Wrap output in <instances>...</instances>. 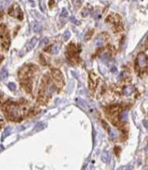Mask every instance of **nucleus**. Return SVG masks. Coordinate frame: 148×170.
Returning a JSON list of instances; mask_svg holds the SVG:
<instances>
[{"label": "nucleus", "mask_w": 148, "mask_h": 170, "mask_svg": "<svg viewBox=\"0 0 148 170\" xmlns=\"http://www.w3.org/2000/svg\"><path fill=\"white\" fill-rule=\"evenodd\" d=\"M37 43H38V38H33L32 39L30 40V42L29 43L28 47H27V52H29V51H32L35 47H36Z\"/></svg>", "instance_id": "nucleus-3"}, {"label": "nucleus", "mask_w": 148, "mask_h": 170, "mask_svg": "<svg viewBox=\"0 0 148 170\" xmlns=\"http://www.w3.org/2000/svg\"><path fill=\"white\" fill-rule=\"evenodd\" d=\"M7 86H8V88H9L11 91H15L16 88H17V86H16V84H15L14 82H9V83L7 84Z\"/></svg>", "instance_id": "nucleus-20"}, {"label": "nucleus", "mask_w": 148, "mask_h": 170, "mask_svg": "<svg viewBox=\"0 0 148 170\" xmlns=\"http://www.w3.org/2000/svg\"><path fill=\"white\" fill-rule=\"evenodd\" d=\"M128 119V112L127 111H124L122 113H121V120L122 122H125Z\"/></svg>", "instance_id": "nucleus-15"}, {"label": "nucleus", "mask_w": 148, "mask_h": 170, "mask_svg": "<svg viewBox=\"0 0 148 170\" xmlns=\"http://www.w3.org/2000/svg\"><path fill=\"white\" fill-rule=\"evenodd\" d=\"M76 102H77V103H78V105H79L80 107L82 109V110L87 111L89 109L88 105H87V103H86V102H85V101L81 100V99H77Z\"/></svg>", "instance_id": "nucleus-4"}, {"label": "nucleus", "mask_w": 148, "mask_h": 170, "mask_svg": "<svg viewBox=\"0 0 148 170\" xmlns=\"http://www.w3.org/2000/svg\"><path fill=\"white\" fill-rule=\"evenodd\" d=\"M8 113L11 117H19L22 114V110L19 106L17 105H10L8 107Z\"/></svg>", "instance_id": "nucleus-1"}, {"label": "nucleus", "mask_w": 148, "mask_h": 170, "mask_svg": "<svg viewBox=\"0 0 148 170\" xmlns=\"http://www.w3.org/2000/svg\"><path fill=\"white\" fill-rule=\"evenodd\" d=\"M137 65L140 68H145L147 66V58L145 54L140 53L137 56Z\"/></svg>", "instance_id": "nucleus-2"}, {"label": "nucleus", "mask_w": 148, "mask_h": 170, "mask_svg": "<svg viewBox=\"0 0 148 170\" xmlns=\"http://www.w3.org/2000/svg\"><path fill=\"white\" fill-rule=\"evenodd\" d=\"M8 76V72H7V69L6 68H3L1 70H0V81H4L6 80Z\"/></svg>", "instance_id": "nucleus-6"}, {"label": "nucleus", "mask_w": 148, "mask_h": 170, "mask_svg": "<svg viewBox=\"0 0 148 170\" xmlns=\"http://www.w3.org/2000/svg\"><path fill=\"white\" fill-rule=\"evenodd\" d=\"M94 44H95L96 47H102V46L104 44V40H103V38H102V37L99 36L98 38L95 39V41H94Z\"/></svg>", "instance_id": "nucleus-12"}, {"label": "nucleus", "mask_w": 148, "mask_h": 170, "mask_svg": "<svg viewBox=\"0 0 148 170\" xmlns=\"http://www.w3.org/2000/svg\"><path fill=\"white\" fill-rule=\"evenodd\" d=\"M3 149H4V147H3V145H0V151H2Z\"/></svg>", "instance_id": "nucleus-24"}, {"label": "nucleus", "mask_w": 148, "mask_h": 170, "mask_svg": "<svg viewBox=\"0 0 148 170\" xmlns=\"http://www.w3.org/2000/svg\"><path fill=\"white\" fill-rule=\"evenodd\" d=\"M70 36H71V34H70V32L69 31H65V33L63 34V40L64 41H67L68 39H69V38H70Z\"/></svg>", "instance_id": "nucleus-17"}, {"label": "nucleus", "mask_w": 148, "mask_h": 170, "mask_svg": "<svg viewBox=\"0 0 148 170\" xmlns=\"http://www.w3.org/2000/svg\"><path fill=\"white\" fill-rule=\"evenodd\" d=\"M109 134H110V137L111 138H115V137H116V135H117V134H116V132H115L114 130L113 129H112V128H111L110 129V132H109Z\"/></svg>", "instance_id": "nucleus-18"}, {"label": "nucleus", "mask_w": 148, "mask_h": 170, "mask_svg": "<svg viewBox=\"0 0 148 170\" xmlns=\"http://www.w3.org/2000/svg\"><path fill=\"white\" fill-rule=\"evenodd\" d=\"M102 160L103 161V163H109L110 156H109V153L107 151L103 152V154H102Z\"/></svg>", "instance_id": "nucleus-8"}, {"label": "nucleus", "mask_w": 148, "mask_h": 170, "mask_svg": "<svg viewBox=\"0 0 148 170\" xmlns=\"http://www.w3.org/2000/svg\"><path fill=\"white\" fill-rule=\"evenodd\" d=\"M112 71H116V68H112Z\"/></svg>", "instance_id": "nucleus-23"}, {"label": "nucleus", "mask_w": 148, "mask_h": 170, "mask_svg": "<svg viewBox=\"0 0 148 170\" xmlns=\"http://www.w3.org/2000/svg\"><path fill=\"white\" fill-rule=\"evenodd\" d=\"M134 87H133V86H128V87H126V88L124 89V95L129 96V95H131L133 92H134Z\"/></svg>", "instance_id": "nucleus-10"}, {"label": "nucleus", "mask_w": 148, "mask_h": 170, "mask_svg": "<svg viewBox=\"0 0 148 170\" xmlns=\"http://www.w3.org/2000/svg\"><path fill=\"white\" fill-rule=\"evenodd\" d=\"M10 134H11V127H10V126H7L5 128V130H4V132H3L2 140H4V139H5L6 137L8 136V135H9Z\"/></svg>", "instance_id": "nucleus-11"}, {"label": "nucleus", "mask_w": 148, "mask_h": 170, "mask_svg": "<svg viewBox=\"0 0 148 170\" xmlns=\"http://www.w3.org/2000/svg\"><path fill=\"white\" fill-rule=\"evenodd\" d=\"M144 126H145V128H147V121H144Z\"/></svg>", "instance_id": "nucleus-22"}, {"label": "nucleus", "mask_w": 148, "mask_h": 170, "mask_svg": "<svg viewBox=\"0 0 148 170\" xmlns=\"http://www.w3.org/2000/svg\"><path fill=\"white\" fill-rule=\"evenodd\" d=\"M44 127H45L44 123H38V124H37L36 125V126H35L34 130H35V131H40L41 129H43Z\"/></svg>", "instance_id": "nucleus-16"}, {"label": "nucleus", "mask_w": 148, "mask_h": 170, "mask_svg": "<svg viewBox=\"0 0 148 170\" xmlns=\"http://www.w3.org/2000/svg\"><path fill=\"white\" fill-rule=\"evenodd\" d=\"M32 30H33L35 33H38L41 30V26L38 22H33L32 23Z\"/></svg>", "instance_id": "nucleus-7"}, {"label": "nucleus", "mask_w": 148, "mask_h": 170, "mask_svg": "<svg viewBox=\"0 0 148 170\" xmlns=\"http://www.w3.org/2000/svg\"><path fill=\"white\" fill-rule=\"evenodd\" d=\"M70 20H71L73 23H75V24H79V21H78V20H76L74 17H70Z\"/></svg>", "instance_id": "nucleus-21"}, {"label": "nucleus", "mask_w": 148, "mask_h": 170, "mask_svg": "<svg viewBox=\"0 0 148 170\" xmlns=\"http://www.w3.org/2000/svg\"><path fill=\"white\" fill-rule=\"evenodd\" d=\"M60 46L59 44H54V45L51 46V48H50V52L52 53V54H58L59 51H60Z\"/></svg>", "instance_id": "nucleus-9"}, {"label": "nucleus", "mask_w": 148, "mask_h": 170, "mask_svg": "<svg viewBox=\"0 0 148 170\" xmlns=\"http://www.w3.org/2000/svg\"><path fill=\"white\" fill-rule=\"evenodd\" d=\"M39 6H40V9L42 12H45L46 11V7H45V3H44V0H40L39 1Z\"/></svg>", "instance_id": "nucleus-19"}, {"label": "nucleus", "mask_w": 148, "mask_h": 170, "mask_svg": "<svg viewBox=\"0 0 148 170\" xmlns=\"http://www.w3.org/2000/svg\"><path fill=\"white\" fill-rule=\"evenodd\" d=\"M68 15H69V13H68V10L65 8V7H63V9H62L61 11V14H60V18H63L64 19V21H65V19L67 18L68 17Z\"/></svg>", "instance_id": "nucleus-14"}, {"label": "nucleus", "mask_w": 148, "mask_h": 170, "mask_svg": "<svg viewBox=\"0 0 148 170\" xmlns=\"http://www.w3.org/2000/svg\"><path fill=\"white\" fill-rule=\"evenodd\" d=\"M109 60H110V55H109L108 53H104V54L101 57V60L104 63H107L108 61H109Z\"/></svg>", "instance_id": "nucleus-13"}, {"label": "nucleus", "mask_w": 148, "mask_h": 170, "mask_svg": "<svg viewBox=\"0 0 148 170\" xmlns=\"http://www.w3.org/2000/svg\"><path fill=\"white\" fill-rule=\"evenodd\" d=\"M19 13H21V11H20V8H19L17 6H15V7H13L12 9L9 11V14L11 15V16H13V17H18L17 15H19Z\"/></svg>", "instance_id": "nucleus-5"}]
</instances>
